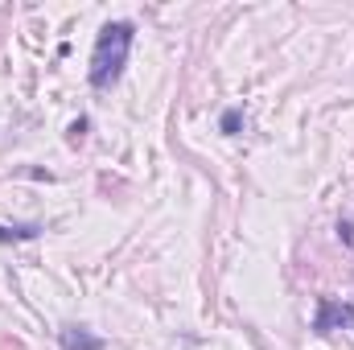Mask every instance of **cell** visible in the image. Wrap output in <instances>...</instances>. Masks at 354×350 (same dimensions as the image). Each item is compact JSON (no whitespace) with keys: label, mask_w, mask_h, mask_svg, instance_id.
Instances as JSON below:
<instances>
[{"label":"cell","mask_w":354,"mask_h":350,"mask_svg":"<svg viewBox=\"0 0 354 350\" xmlns=\"http://www.w3.org/2000/svg\"><path fill=\"white\" fill-rule=\"evenodd\" d=\"M58 347L62 350H107L99 334H91L87 326H62L58 330Z\"/></svg>","instance_id":"cell-3"},{"label":"cell","mask_w":354,"mask_h":350,"mask_svg":"<svg viewBox=\"0 0 354 350\" xmlns=\"http://www.w3.org/2000/svg\"><path fill=\"white\" fill-rule=\"evenodd\" d=\"M41 227L37 223H25V227H4L0 223V243H17V239H37Z\"/></svg>","instance_id":"cell-4"},{"label":"cell","mask_w":354,"mask_h":350,"mask_svg":"<svg viewBox=\"0 0 354 350\" xmlns=\"http://www.w3.org/2000/svg\"><path fill=\"white\" fill-rule=\"evenodd\" d=\"M83 136H87V120H75V124H71V140H75V145H79V140H83Z\"/></svg>","instance_id":"cell-7"},{"label":"cell","mask_w":354,"mask_h":350,"mask_svg":"<svg viewBox=\"0 0 354 350\" xmlns=\"http://www.w3.org/2000/svg\"><path fill=\"white\" fill-rule=\"evenodd\" d=\"M218 128H223L227 136H235V132L243 128V111H239V107H227V111H223V124H218Z\"/></svg>","instance_id":"cell-5"},{"label":"cell","mask_w":354,"mask_h":350,"mask_svg":"<svg viewBox=\"0 0 354 350\" xmlns=\"http://www.w3.org/2000/svg\"><path fill=\"white\" fill-rule=\"evenodd\" d=\"M338 239H342L346 248H354V223H351V219H342V223H338Z\"/></svg>","instance_id":"cell-6"},{"label":"cell","mask_w":354,"mask_h":350,"mask_svg":"<svg viewBox=\"0 0 354 350\" xmlns=\"http://www.w3.org/2000/svg\"><path fill=\"white\" fill-rule=\"evenodd\" d=\"M132 42H136V25L132 21H107L95 37V50H91V87L95 91H111L120 83L124 66H128V54H132Z\"/></svg>","instance_id":"cell-1"},{"label":"cell","mask_w":354,"mask_h":350,"mask_svg":"<svg viewBox=\"0 0 354 350\" xmlns=\"http://www.w3.org/2000/svg\"><path fill=\"white\" fill-rule=\"evenodd\" d=\"M346 326H354V305L351 301L322 297V301H317V313H313V330H317V334H334V330H346Z\"/></svg>","instance_id":"cell-2"}]
</instances>
